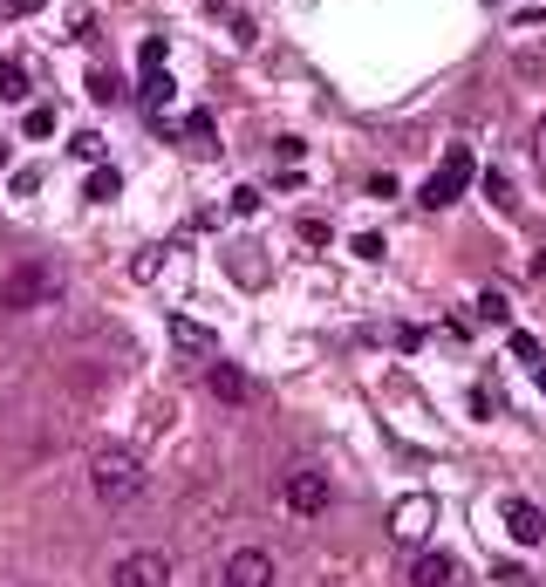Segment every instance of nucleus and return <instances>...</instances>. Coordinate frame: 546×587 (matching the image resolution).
Returning <instances> with one entry per match:
<instances>
[{"instance_id": "1", "label": "nucleus", "mask_w": 546, "mask_h": 587, "mask_svg": "<svg viewBox=\"0 0 546 587\" xmlns=\"http://www.w3.org/2000/svg\"><path fill=\"white\" fill-rule=\"evenodd\" d=\"M89 492H96V506H137L144 499V465H137V451H123V444H103L96 458H89Z\"/></svg>"}, {"instance_id": "2", "label": "nucleus", "mask_w": 546, "mask_h": 587, "mask_svg": "<svg viewBox=\"0 0 546 587\" xmlns=\"http://www.w3.org/2000/svg\"><path fill=\"white\" fill-rule=\"evenodd\" d=\"M62 287H69V274L55 260H21L14 274L0 280V308H14V314L48 308V301H62Z\"/></svg>"}, {"instance_id": "3", "label": "nucleus", "mask_w": 546, "mask_h": 587, "mask_svg": "<svg viewBox=\"0 0 546 587\" xmlns=\"http://www.w3.org/2000/svg\"><path fill=\"white\" fill-rule=\"evenodd\" d=\"M478 178V157H471V144H451L444 151V164L424 178V192H417V205H430V212H444L451 198H465V185Z\"/></svg>"}, {"instance_id": "4", "label": "nucleus", "mask_w": 546, "mask_h": 587, "mask_svg": "<svg viewBox=\"0 0 546 587\" xmlns=\"http://www.w3.org/2000/svg\"><path fill=\"white\" fill-rule=\"evenodd\" d=\"M280 499H287V512H301V519H321V512L335 506V485H328V471H287L280 478Z\"/></svg>"}, {"instance_id": "5", "label": "nucleus", "mask_w": 546, "mask_h": 587, "mask_svg": "<svg viewBox=\"0 0 546 587\" xmlns=\"http://www.w3.org/2000/svg\"><path fill=\"white\" fill-rule=\"evenodd\" d=\"M110 587H171V553L164 547H137L117 560V574H110Z\"/></svg>"}, {"instance_id": "6", "label": "nucleus", "mask_w": 546, "mask_h": 587, "mask_svg": "<svg viewBox=\"0 0 546 587\" xmlns=\"http://www.w3.org/2000/svg\"><path fill=\"white\" fill-rule=\"evenodd\" d=\"M430 519H437V499H430V492H410V499H396V506H390V540L417 547V540L430 533Z\"/></svg>"}, {"instance_id": "7", "label": "nucleus", "mask_w": 546, "mask_h": 587, "mask_svg": "<svg viewBox=\"0 0 546 587\" xmlns=\"http://www.w3.org/2000/svg\"><path fill=\"white\" fill-rule=\"evenodd\" d=\"M219 587H273V553H267V547H239V553H226V567H219Z\"/></svg>"}, {"instance_id": "8", "label": "nucleus", "mask_w": 546, "mask_h": 587, "mask_svg": "<svg viewBox=\"0 0 546 587\" xmlns=\"http://www.w3.org/2000/svg\"><path fill=\"white\" fill-rule=\"evenodd\" d=\"M506 533L519 540V547H540L546 540V512L533 506V499H506Z\"/></svg>"}, {"instance_id": "9", "label": "nucleus", "mask_w": 546, "mask_h": 587, "mask_svg": "<svg viewBox=\"0 0 546 587\" xmlns=\"http://www.w3.org/2000/svg\"><path fill=\"white\" fill-rule=\"evenodd\" d=\"M410 587H458V553H417L410 560Z\"/></svg>"}, {"instance_id": "10", "label": "nucleus", "mask_w": 546, "mask_h": 587, "mask_svg": "<svg viewBox=\"0 0 546 587\" xmlns=\"http://www.w3.org/2000/svg\"><path fill=\"white\" fill-rule=\"evenodd\" d=\"M205 383H212V396H219V403H253V376H246V369H239V362H212V376H205Z\"/></svg>"}, {"instance_id": "11", "label": "nucleus", "mask_w": 546, "mask_h": 587, "mask_svg": "<svg viewBox=\"0 0 546 587\" xmlns=\"http://www.w3.org/2000/svg\"><path fill=\"white\" fill-rule=\"evenodd\" d=\"M171 342L185 355H219V335H212L205 321H185V314H171Z\"/></svg>"}, {"instance_id": "12", "label": "nucleus", "mask_w": 546, "mask_h": 587, "mask_svg": "<svg viewBox=\"0 0 546 587\" xmlns=\"http://www.w3.org/2000/svg\"><path fill=\"white\" fill-rule=\"evenodd\" d=\"M117 192H123V171H117V164H96V171H89V185H82L89 205H110Z\"/></svg>"}, {"instance_id": "13", "label": "nucleus", "mask_w": 546, "mask_h": 587, "mask_svg": "<svg viewBox=\"0 0 546 587\" xmlns=\"http://www.w3.org/2000/svg\"><path fill=\"white\" fill-rule=\"evenodd\" d=\"M137 96H144L151 117H164V103H171V76H164V69H144V89H137Z\"/></svg>"}, {"instance_id": "14", "label": "nucleus", "mask_w": 546, "mask_h": 587, "mask_svg": "<svg viewBox=\"0 0 546 587\" xmlns=\"http://www.w3.org/2000/svg\"><path fill=\"white\" fill-rule=\"evenodd\" d=\"M0 103H28V69L21 62H0Z\"/></svg>"}, {"instance_id": "15", "label": "nucleus", "mask_w": 546, "mask_h": 587, "mask_svg": "<svg viewBox=\"0 0 546 587\" xmlns=\"http://www.w3.org/2000/svg\"><path fill=\"white\" fill-rule=\"evenodd\" d=\"M185 144H192L198 157H212V117H205V110H192V117H185Z\"/></svg>"}, {"instance_id": "16", "label": "nucleus", "mask_w": 546, "mask_h": 587, "mask_svg": "<svg viewBox=\"0 0 546 587\" xmlns=\"http://www.w3.org/2000/svg\"><path fill=\"white\" fill-rule=\"evenodd\" d=\"M21 130H28V137H55V110H48V103H28V117H21Z\"/></svg>"}, {"instance_id": "17", "label": "nucleus", "mask_w": 546, "mask_h": 587, "mask_svg": "<svg viewBox=\"0 0 546 587\" xmlns=\"http://www.w3.org/2000/svg\"><path fill=\"white\" fill-rule=\"evenodd\" d=\"M485 198H492L499 212H512V205H519V198H512V178H506V171H485Z\"/></svg>"}, {"instance_id": "18", "label": "nucleus", "mask_w": 546, "mask_h": 587, "mask_svg": "<svg viewBox=\"0 0 546 587\" xmlns=\"http://www.w3.org/2000/svg\"><path fill=\"white\" fill-rule=\"evenodd\" d=\"M69 151H76L82 164H103V137H96V130H76V137H69Z\"/></svg>"}, {"instance_id": "19", "label": "nucleus", "mask_w": 546, "mask_h": 587, "mask_svg": "<svg viewBox=\"0 0 546 587\" xmlns=\"http://www.w3.org/2000/svg\"><path fill=\"white\" fill-rule=\"evenodd\" d=\"M512 355H519V362H533V369L546 362V349L533 342V335H526V328H512Z\"/></svg>"}, {"instance_id": "20", "label": "nucleus", "mask_w": 546, "mask_h": 587, "mask_svg": "<svg viewBox=\"0 0 546 587\" xmlns=\"http://www.w3.org/2000/svg\"><path fill=\"white\" fill-rule=\"evenodd\" d=\"M390 246H383V233H355V260H383Z\"/></svg>"}, {"instance_id": "21", "label": "nucleus", "mask_w": 546, "mask_h": 587, "mask_svg": "<svg viewBox=\"0 0 546 587\" xmlns=\"http://www.w3.org/2000/svg\"><path fill=\"white\" fill-rule=\"evenodd\" d=\"M7 192H14V198H35L41 192V171H14V178H7Z\"/></svg>"}, {"instance_id": "22", "label": "nucleus", "mask_w": 546, "mask_h": 587, "mask_svg": "<svg viewBox=\"0 0 546 587\" xmlns=\"http://www.w3.org/2000/svg\"><path fill=\"white\" fill-rule=\"evenodd\" d=\"M164 55H171V48H164V35H151L144 48H137V62H144V69H164Z\"/></svg>"}, {"instance_id": "23", "label": "nucleus", "mask_w": 546, "mask_h": 587, "mask_svg": "<svg viewBox=\"0 0 546 587\" xmlns=\"http://www.w3.org/2000/svg\"><path fill=\"white\" fill-rule=\"evenodd\" d=\"M233 212H239V219H253V212H260V192H253V185H239V192H233Z\"/></svg>"}, {"instance_id": "24", "label": "nucleus", "mask_w": 546, "mask_h": 587, "mask_svg": "<svg viewBox=\"0 0 546 587\" xmlns=\"http://www.w3.org/2000/svg\"><path fill=\"white\" fill-rule=\"evenodd\" d=\"M478 314H485V321H506V294H499V287H492V294H485V301H478Z\"/></svg>"}, {"instance_id": "25", "label": "nucleus", "mask_w": 546, "mask_h": 587, "mask_svg": "<svg viewBox=\"0 0 546 587\" xmlns=\"http://www.w3.org/2000/svg\"><path fill=\"white\" fill-rule=\"evenodd\" d=\"M301 239H308V246H328V239H335V233H328L321 219H301Z\"/></svg>"}, {"instance_id": "26", "label": "nucleus", "mask_w": 546, "mask_h": 587, "mask_svg": "<svg viewBox=\"0 0 546 587\" xmlns=\"http://www.w3.org/2000/svg\"><path fill=\"white\" fill-rule=\"evenodd\" d=\"M35 7H48V0H7V14H35Z\"/></svg>"}, {"instance_id": "27", "label": "nucleus", "mask_w": 546, "mask_h": 587, "mask_svg": "<svg viewBox=\"0 0 546 587\" xmlns=\"http://www.w3.org/2000/svg\"><path fill=\"white\" fill-rule=\"evenodd\" d=\"M533 151H540V164H546V117H540V137H533Z\"/></svg>"}, {"instance_id": "28", "label": "nucleus", "mask_w": 546, "mask_h": 587, "mask_svg": "<svg viewBox=\"0 0 546 587\" xmlns=\"http://www.w3.org/2000/svg\"><path fill=\"white\" fill-rule=\"evenodd\" d=\"M540 390H546V362H540Z\"/></svg>"}, {"instance_id": "29", "label": "nucleus", "mask_w": 546, "mask_h": 587, "mask_svg": "<svg viewBox=\"0 0 546 587\" xmlns=\"http://www.w3.org/2000/svg\"><path fill=\"white\" fill-rule=\"evenodd\" d=\"M0 164H7V144H0Z\"/></svg>"}]
</instances>
